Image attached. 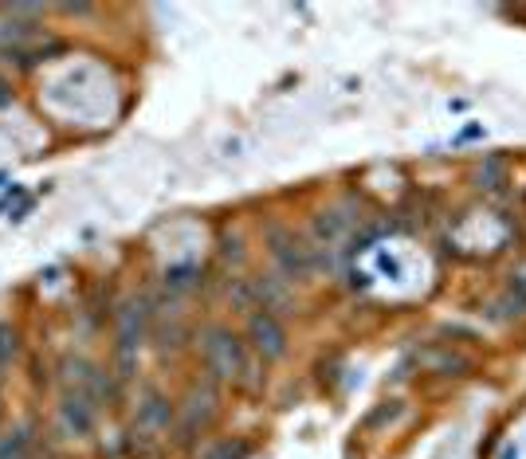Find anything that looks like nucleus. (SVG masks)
Returning a JSON list of instances; mask_svg holds the SVG:
<instances>
[{
	"label": "nucleus",
	"mask_w": 526,
	"mask_h": 459,
	"mask_svg": "<svg viewBox=\"0 0 526 459\" xmlns=\"http://www.w3.org/2000/svg\"><path fill=\"white\" fill-rule=\"evenodd\" d=\"M201 361H205L212 381L240 385L244 373H248V365H252V354H248V346L228 326H209L201 334Z\"/></svg>",
	"instance_id": "nucleus-1"
},
{
	"label": "nucleus",
	"mask_w": 526,
	"mask_h": 459,
	"mask_svg": "<svg viewBox=\"0 0 526 459\" xmlns=\"http://www.w3.org/2000/svg\"><path fill=\"white\" fill-rule=\"evenodd\" d=\"M267 252H271L279 275H283L287 283H307V279L315 275V248H307V240L295 236V232L283 228V224H271V228H267Z\"/></svg>",
	"instance_id": "nucleus-2"
},
{
	"label": "nucleus",
	"mask_w": 526,
	"mask_h": 459,
	"mask_svg": "<svg viewBox=\"0 0 526 459\" xmlns=\"http://www.w3.org/2000/svg\"><path fill=\"white\" fill-rule=\"evenodd\" d=\"M146 318H150L146 299H130V303H122L118 318H114L118 369H122L118 377H130V369H134V361H138V350H142V342H146Z\"/></svg>",
	"instance_id": "nucleus-3"
},
{
	"label": "nucleus",
	"mask_w": 526,
	"mask_h": 459,
	"mask_svg": "<svg viewBox=\"0 0 526 459\" xmlns=\"http://www.w3.org/2000/svg\"><path fill=\"white\" fill-rule=\"evenodd\" d=\"M248 346L260 361H275L287 354V330H283L279 314H267V310L248 314Z\"/></svg>",
	"instance_id": "nucleus-4"
},
{
	"label": "nucleus",
	"mask_w": 526,
	"mask_h": 459,
	"mask_svg": "<svg viewBox=\"0 0 526 459\" xmlns=\"http://www.w3.org/2000/svg\"><path fill=\"white\" fill-rule=\"evenodd\" d=\"M216 405H220V401H216V389H212L209 381H205V385H193V389L185 393V401H181V412H177V416H181V432H185L181 440H189L193 432L209 428L212 416H216Z\"/></svg>",
	"instance_id": "nucleus-5"
},
{
	"label": "nucleus",
	"mask_w": 526,
	"mask_h": 459,
	"mask_svg": "<svg viewBox=\"0 0 526 459\" xmlns=\"http://www.w3.org/2000/svg\"><path fill=\"white\" fill-rule=\"evenodd\" d=\"M248 291H252V310L275 314L291 303V287L283 275H256V279H248Z\"/></svg>",
	"instance_id": "nucleus-6"
},
{
	"label": "nucleus",
	"mask_w": 526,
	"mask_h": 459,
	"mask_svg": "<svg viewBox=\"0 0 526 459\" xmlns=\"http://www.w3.org/2000/svg\"><path fill=\"white\" fill-rule=\"evenodd\" d=\"M59 424H63V432H71V436H87L91 428H95V405H91V397L87 393H67L63 397V405H59Z\"/></svg>",
	"instance_id": "nucleus-7"
},
{
	"label": "nucleus",
	"mask_w": 526,
	"mask_h": 459,
	"mask_svg": "<svg viewBox=\"0 0 526 459\" xmlns=\"http://www.w3.org/2000/svg\"><path fill=\"white\" fill-rule=\"evenodd\" d=\"M173 416H177V412H173V401H169V397L146 393L142 405H138V432H142V436H161V432H169Z\"/></svg>",
	"instance_id": "nucleus-8"
},
{
	"label": "nucleus",
	"mask_w": 526,
	"mask_h": 459,
	"mask_svg": "<svg viewBox=\"0 0 526 459\" xmlns=\"http://www.w3.org/2000/svg\"><path fill=\"white\" fill-rule=\"evenodd\" d=\"M354 228V216H346L342 208H322L315 216V240L322 248H334L346 240V232Z\"/></svg>",
	"instance_id": "nucleus-9"
},
{
	"label": "nucleus",
	"mask_w": 526,
	"mask_h": 459,
	"mask_svg": "<svg viewBox=\"0 0 526 459\" xmlns=\"http://www.w3.org/2000/svg\"><path fill=\"white\" fill-rule=\"evenodd\" d=\"M487 318L491 322H499V326H507V322H519V318H526V299H519L515 291H499L491 303H487Z\"/></svg>",
	"instance_id": "nucleus-10"
},
{
	"label": "nucleus",
	"mask_w": 526,
	"mask_h": 459,
	"mask_svg": "<svg viewBox=\"0 0 526 459\" xmlns=\"http://www.w3.org/2000/svg\"><path fill=\"white\" fill-rule=\"evenodd\" d=\"M428 369H432V373H452V377H460V373L472 369V357L456 354V350H436V354L428 357Z\"/></svg>",
	"instance_id": "nucleus-11"
},
{
	"label": "nucleus",
	"mask_w": 526,
	"mask_h": 459,
	"mask_svg": "<svg viewBox=\"0 0 526 459\" xmlns=\"http://www.w3.org/2000/svg\"><path fill=\"white\" fill-rule=\"evenodd\" d=\"M24 456H28V436L24 432L0 436V459H24Z\"/></svg>",
	"instance_id": "nucleus-12"
},
{
	"label": "nucleus",
	"mask_w": 526,
	"mask_h": 459,
	"mask_svg": "<svg viewBox=\"0 0 526 459\" xmlns=\"http://www.w3.org/2000/svg\"><path fill=\"white\" fill-rule=\"evenodd\" d=\"M503 287H507V291H515L519 299H526V259L523 263H515V267L507 271V283H503Z\"/></svg>",
	"instance_id": "nucleus-13"
},
{
	"label": "nucleus",
	"mask_w": 526,
	"mask_h": 459,
	"mask_svg": "<svg viewBox=\"0 0 526 459\" xmlns=\"http://www.w3.org/2000/svg\"><path fill=\"white\" fill-rule=\"evenodd\" d=\"M244 456H248V444H244V440H236V444H220L209 459H244Z\"/></svg>",
	"instance_id": "nucleus-14"
},
{
	"label": "nucleus",
	"mask_w": 526,
	"mask_h": 459,
	"mask_svg": "<svg viewBox=\"0 0 526 459\" xmlns=\"http://www.w3.org/2000/svg\"><path fill=\"white\" fill-rule=\"evenodd\" d=\"M12 354H16V334H12L8 326H0V365H4Z\"/></svg>",
	"instance_id": "nucleus-15"
}]
</instances>
